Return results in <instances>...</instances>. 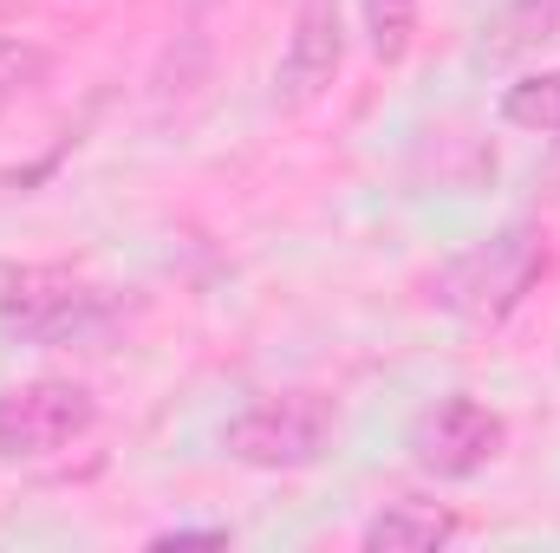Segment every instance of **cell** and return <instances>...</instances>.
I'll return each mask as SVG.
<instances>
[{
	"label": "cell",
	"mask_w": 560,
	"mask_h": 553,
	"mask_svg": "<svg viewBox=\"0 0 560 553\" xmlns=\"http://www.w3.org/2000/svg\"><path fill=\"white\" fill-rule=\"evenodd\" d=\"M541 274H548V228L541 222H509L489 242L463 248L456 261H443L430 274V299L463 326H502L535 293Z\"/></svg>",
	"instance_id": "6da1fadb"
},
{
	"label": "cell",
	"mask_w": 560,
	"mask_h": 553,
	"mask_svg": "<svg viewBox=\"0 0 560 553\" xmlns=\"http://www.w3.org/2000/svg\"><path fill=\"white\" fill-rule=\"evenodd\" d=\"M339 436V411L319 391H275L229 416L222 449L248 469H313Z\"/></svg>",
	"instance_id": "7a4b0ae2"
},
{
	"label": "cell",
	"mask_w": 560,
	"mask_h": 553,
	"mask_svg": "<svg viewBox=\"0 0 560 553\" xmlns=\"http://www.w3.org/2000/svg\"><path fill=\"white\" fill-rule=\"evenodd\" d=\"M98 398L72 378H26L0 391V462H39L92 436Z\"/></svg>",
	"instance_id": "3957f363"
},
{
	"label": "cell",
	"mask_w": 560,
	"mask_h": 553,
	"mask_svg": "<svg viewBox=\"0 0 560 553\" xmlns=\"http://www.w3.org/2000/svg\"><path fill=\"white\" fill-rule=\"evenodd\" d=\"M98 313H105V293L72 268H13V274H0V332H13L26 345L72 339Z\"/></svg>",
	"instance_id": "277c9868"
},
{
	"label": "cell",
	"mask_w": 560,
	"mask_h": 553,
	"mask_svg": "<svg viewBox=\"0 0 560 553\" xmlns=\"http://www.w3.org/2000/svg\"><path fill=\"white\" fill-rule=\"evenodd\" d=\"M509 449V423L502 411H489L482 398H436L430 411H418L411 423V462L436 482H469L482 475L495 456Z\"/></svg>",
	"instance_id": "5b68a950"
},
{
	"label": "cell",
	"mask_w": 560,
	"mask_h": 553,
	"mask_svg": "<svg viewBox=\"0 0 560 553\" xmlns=\"http://www.w3.org/2000/svg\"><path fill=\"white\" fill-rule=\"evenodd\" d=\"M339 66H346V20H339V0H300L287 59H280V72H275V98L280 105H313L319 92H332Z\"/></svg>",
	"instance_id": "8992f818"
},
{
	"label": "cell",
	"mask_w": 560,
	"mask_h": 553,
	"mask_svg": "<svg viewBox=\"0 0 560 553\" xmlns=\"http://www.w3.org/2000/svg\"><path fill=\"white\" fill-rule=\"evenodd\" d=\"M456 528H463L456 508L405 495V502H385V508L359 528V548L365 553H436L443 541H456Z\"/></svg>",
	"instance_id": "52a82bcc"
},
{
	"label": "cell",
	"mask_w": 560,
	"mask_h": 553,
	"mask_svg": "<svg viewBox=\"0 0 560 553\" xmlns=\"http://www.w3.org/2000/svg\"><path fill=\"white\" fill-rule=\"evenodd\" d=\"M560 33V0H502L476 39V66H515Z\"/></svg>",
	"instance_id": "ba28073f"
},
{
	"label": "cell",
	"mask_w": 560,
	"mask_h": 553,
	"mask_svg": "<svg viewBox=\"0 0 560 553\" xmlns=\"http://www.w3.org/2000/svg\"><path fill=\"white\" fill-rule=\"evenodd\" d=\"M502 125L528 138H560V72H528L502 92Z\"/></svg>",
	"instance_id": "9c48e42d"
},
{
	"label": "cell",
	"mask_w": 560,
	"mask_h": 553,
	"mask_svg": "<svg viewBox=\"0 0 560 553\" xmlns=\"http://www.w3.org/2000/svg\"><path fill=\"white\" fill-rule=\"evenodd\" d=\"M365 39L385 66H405L418 46V0H365Z\"/></svg>",
	"instance_id": "30bf717a"
},
{
	"label": "cell",
	"mask_w": 560,
	"mask_h": 553,
	"mask_svg": "<svg viewBox=\"0 0 560 553\" xmlns=\"http://www.w3.org/2000/svg\"><path fill=\"white\" fill-rule=\"evenodd\" d=\"M150 548H229V528H163Z\"/></svg>",
	"instance_id": "8fae6325"
},
{
	"label": "cell",
	"mask_w": 560,
	"mask_h": 553,
	"mask_svg": "<svg viewBox=\"0 0 560 553\" xmlns=\"http://www.w3.org/2000/svg\"><path fill=\"white\" fill-rule=\"evenodd\" d=\"M7 98H13V85H7V79H0V111H7Z\"/></svg>",
	"instance_id": "7c38bea8"
}]
</instances>
